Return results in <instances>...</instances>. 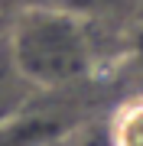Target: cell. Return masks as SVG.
<instances>
[{
    "label": "cell",
    "instance_id": "1",
    "mask_svg": "<svg viewBox=\"0 0 143 146\" xmlns=\"http://www.w3.org/2000/svg\"><path fill=\"white\" fill-rule=\"evenodd\" d=\"M91 26L94 23L39 3L20 10L3 29L16 75L33 91H59L88 78L98 62Z\"/></svg>",
    "mask_w": 143,
    "mask_h": 146
},
{
    "label": "cell",
    "instance_id": "2",
    "mask_svg": "<svg viewBox=\"0 0 143 146\" xmlns=\"http://www.w3.org/2000/svg\"><path fill=\"white\" fill-rule=\"evenodd\" d=\"M69 140V123L59 114L33 110L29 104L0 123V146H49Z\"/></svg>",
    "mask_w": 143,
    "mask_h": 146
},
{
    "label": "cell",
    "instance_id": "3",
    "mask_svg": "<svg viewBox=\"0 0 143 146\" xmlns=\"http://www.w3.org/2000/svg\"><path fill=\"white\" fill-rule=\"evenodd\" d=\"M33 98V88L16 75V68L10 62V52H7V39L0 33V123L7 117H13L16 110H23Z\"/></svg>",
    "mask_w": 143,
    "mask_h": 146
},
{
    "label": "cell",
    "instance_id": "4",
    "mask_svg": "<svg viewBox=\"0 0 143 146\" xmlns=\"http://www.w3.org/2000/svg\"><path fill=\"white\" fill-rule=\"evenodd\" d=\"M107 146H143V98H133L114 110Z\"/></svg>",
    "mask_w": 143,
    "mask_h": 146
},
{
    "label": "cell",
    "instance_id": "5",
    "mask_svg": "<svg viewBox=\"0 0 143 146\" xmlns=\"http://www.w3.org/2000/svg\"><path fill=\"white\" fill-rule=\"evenodd\" d=\"M33 3L72 13V16H78L85 23H98V20H107V16L120 13L127 7V0H33Z\"/></svg>",
    "mask_w": 143,
    "mask_h": 146
},
{
    "label": "cell",
    "instance_id": "6",
    "mask_svg": "<svg viewBox=\"0 0 143 146\" xmlns=\"http://www.w3.org/2000/svg\"><path fill=\"white\" fill-rule=\"evenodd\" d=\"M26 7H33V0H0V20H13L20 10H26Z\"/></svg>",
    "mask_w": 143,
    "mask_h": 146
},
{
    "label": "cell",
    "instance_id": "7",
    "mask_svg": "<svg viewBox=\"0 0 143 146\" xmlns=\"http://www.w3.org/2000/svg\"><path fill=\"white\" fill-rule=\"evenodd\" d=\"M130 58L137 62V68L143 72V23L133 29V36H130Z\"/></svg>",
    "mask_w": 143,
    "mask_h": 146
},
{
    "label": "cell",
    "instance_id": "8",
    "mask_svg": "<svg viewBox=\"0 0 143 146\" xmlns=\"http://www.w3.org/2000/svg\"><path fill=\"white\" fill-rule=\"evenodd\" d=\"M49 146H69V140H59V143H49Z\"/></svg>",
    "mask_w": 143,
    "mask_h": 146
}]
</instances>
